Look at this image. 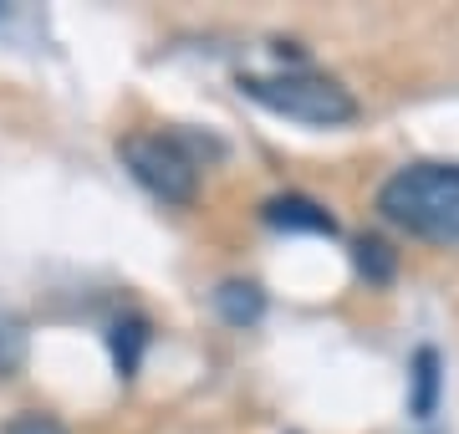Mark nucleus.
I'll return each mask as SVG.
<instances>
[{"mask_svg": "<svg viewBox=\"0 0 459 434\" xmlns=\"http://www.w3.org/2000/svg\"><path fill=\"white\" fill-rule=\"evenodd\" d=\"M377 215L434 246H459V164H403L377 189Z\"/></svg>", "mask_w": 459, "mask_h": 434, "instance_id": "f257e3e1", "label": "nucleus"}, {"mask_svg": "<svg viewBox=\"0 0 459 434\" xmlns=\"http://www.w3.org/2000/svg\"><path fill=\"white\" fill-rule=\"evenodd\" d=\"M240 92L250 102H261L265 113L286 117V123H307V128H342L362 113L352 87H342L337 77L327 72H307V67H291V72H246L240 77Z\"/></svg>", "mask_w": 459, "mask_h": 434, "instance_id": "f03ea898", "label": "nucleus"}, {"mask_svg": "<svg viewBox=\"0 0 459 434\" xmlns=\"http://www.w3.org/2000/svg\"><path fill=\"white\" fill-rule=\"evenodd\" d=\"M117 153H123V164L133 169V179L143 184L153 200L189 204L199 195V164L189 159V149H184L179 138L128 134V138H117Z\"/></svg>", "mask_w": 459, "mask_h": 434, "instance_id": "7ed1b4c3", "label": "nucleus"}, {"mask_svg": "<svg viewBox=\"0 0 459 434\" xmlns=\"http://www.w3.org/2000/svg\"><path fill=\"white\" fill-rule=\"evenodd\" d=\"M261 220L281 235H337V215L312 195H271L261 204Z\"/></svg>", "mask_w": 459, "mask_h": 434, "instance_id": "20e7f679", "label": "nucleus"}, {"mask_svg": "<svg viewBox=\"0 0 459 434\" xmlns=\"http://www.w3.org/2000/svg\"><path fill=\"white\" fill-rule=\"evenodd\" d=\"M439 388H444V363H439V348H419L409 363V414L419 424L439 414Z\"/></svg>", "mask_w": 459, "mask_h": 434, "instance_id": "39448f33", "label": "nucleus"}, {"mask_svg": "<svg viewBox=\"0 0 459 434\" xmlns=\"http://www.w3.org/2000/svg\"><path fill=\"white\" fill-rule=\"evenodd\" d=\"M210 301L225 327H255L265 317V291L255 282H220Z\"/></svg>", "mask_w": 459, "mask_h": 434, "instance_id": "423d86ee", "label": "nucleus"}, {"mask_svg": "<svg viewBox=\"0 0 459 434\" xmlns=\"http://www.w3.org/2000/svg\"><path fill=\"white\" fill-rule=\"evenodd\" d=\"M108 348H113L117 378H133L138 363H143V348H148V322L143 317H117L113 327H108Z\"/></svg>", "mask_w": 459, "mask_h": 434, "instance_id": "0eeeda50", "label": "nucleus"}, {"mask_svg": "<svg viewBox=\"0 0 459 434\" xmlns=\"http://www.w3.org/2000/svg\"><path fill=\"white\" fill-rule=\"evenodd\" d=\"M352 266L368 276V282H394V271H398V256L388 240H377V235H362L358 246H352Z\"/></svg>", "mask_w": 459, "mask_h": 434, "instance_id": "6e6552de", "label": "nucleus"}, {"mask_svg": "<svg viewBox=\"0 0 459 434\" xmlns=\"http://www.w3.org/2000/svg\"><path fill=\"white\" fill-rule=\"evenodd\" d=\"M21 363H26V333L0 312V378L21 373Z\"/></svg>", "mask_w": 459, "mask_h": 434, "instance_id": "1a4fd4ad", "label": "nucleus"}, {"mask_svg": "<svg viewBox=\"0 0 459 434\" xmlns=\"http://www.w3.org/2000/svg\"><path fill=\"white\" fill-rule=\"evenodd\" d=\"M0 434H72L62 424L56 414H41V409H26V414H16V419H5L0 424Z\"/></svg>", "mask_w": 459, "mask_h": 434, "instance_id": "9d476101", "label": "nucleus"}, {"mask_svg": "<svg viewBox=\"0 0 459 434\" xmlns=\"http://www.w3.org/2000/svg\"><path fill=\"white\" fill-rule=\"evenodd\" d=\"M0 11H5V5H0Z\"/></svg>", "mask_w": 459, "mask_h": 434, "instance_id": "9b49d317", "label": "nucleus"}]
</instances>
